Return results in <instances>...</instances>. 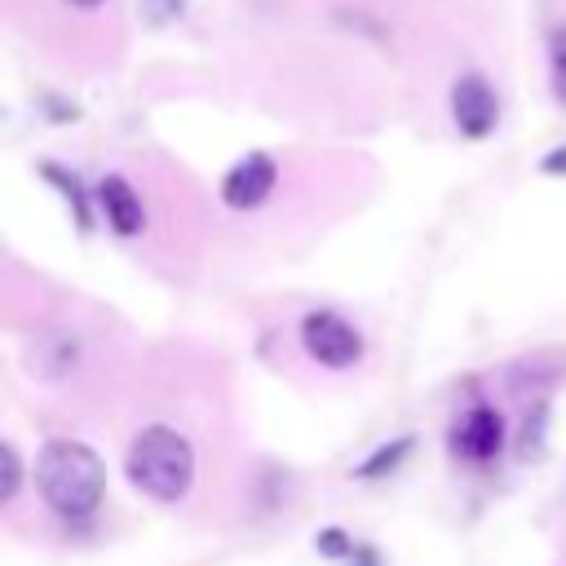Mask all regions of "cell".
<instances>
[{
	"label": "cell",
	"mask_w": 566,
	"mask_h": 566,
	"mask_svg": "<svg viewBox=\"0 0 566 566\" xmlns=\"http://www.w3.org/2000/svg\"><path fill=\"white\" fill-rule=\"evenodd\" d=\"M274 181H279V164H274L265 150H252V155H243V159L221 177V199H226V208H234V212H252V208H261V203L270 199Z\"/></svg>",
	"instance_id": "8992f818"
},
{
	"label": "cell",
	"mask_w": 566,
	"mask_h": 566,
	"mask_svg": "<svg viewBox=\"0 0 566 566\" xmlns=\"http://www.w3.org/2000/svg\"><path fill=\"white\" fill-rule=\"evenodd\" d=\"M97 208H102L106 226H111L115 234H124V239L142 234V226H146L142 195H137V190L128 186V177H119V172H106V177L97 181Z\"/></svg>",
	"instance_id": "52a82bcc"
},
{
	"label": "cell",
	"mask_w": 566,
	"mask_h": 566,
	"mask_svg": "<svg viewBox=\"0 0 566 566\" xmlns=\"http://www.w3.org/2000/svg\"><path fill=\"white\" fill-rule=\"evenodd\" d=\"M504 451V416L486 402L469 407L455 424H451V455L469 460V464H486Z\"/></svg>",
	"instance_id": "5b68a950"
},
{
	"label": "cell",
	"mask_w": 566,
	"mask_h": 566,
	"mask_svg": "<svg viewBox=\"0 0 566 566\" xmlns=\"http://www.w3.org/2000/svg\"><path fill=\"white\" fill-rule=\"evenodd\" d=\"M66 4H75V9H97L102 0H66Z\"/></svg>",
	"instance_id": "9a60e30c"
},
{
	"label": "cell",
	"mask_w": 566,
	"mask_h": 566,
	"mask_svg": "<svg viewBox=\"0 0 566 566\" xmlns=\"http://www.w3.org/2000/svg\"><path fill=\"white\" fill-rule=\"evenodd\" d=\"M40 172H44V181H53V186L62 190V199H66V208H71V217H75V226L88 234V230H93V208H88V195H84L80 177H75V172H66V168H57V164H40Z\"/></svg>",
	"instance_id": "ba28073f"
},
{
	"label": "cell",
	"mask_w": 566,
	"mask_h": 566,
	"mask_svg": "<svg viewBox=\"0 0 566 566\" xmlns=\"http://www.w3.org/2000/svg\"><path fill=\"white\" fill-rule=\"evenodd\" d=\"M301 345L318 367H354L363 358V336L336 310H310L301 318Z\"/></svg>",
	"instance_id": "3957f363"
},
{
	"label": "cell",
	"mask_w": 566,
	"mask_h": 566,
	"mask_svg": "<svg viewBox=\"0 0 566 566\" xmlns=\"http://www.w3.org/2000/svg\"><path fill=\"white\" fill-rule=\"evenodd\" d=\"M548 75H553V97L566 106V22L548 31Z\"/></svg>",
	"instance_id": "8fae6325"
},
{
	"label": "cell",
	"mask_w": 566,
	"mask_h": 566,
	"mask_svg": "<svg viewBox=\"0 0 566 566\" xmlns=\"http://www.w3.org/2000/svg\"><path fill=\"white\" fill-rule=\"evenodd\" d=\"M411 438H394V442H385V447H376L358 469H354V478H380V473H389V469H398L407 455H411Z\"/></svg>",
	"instance_id": "30bf717a"
},
{
	"label": "cell",
	"mask_w": 566,
	"mask_h": 566,
	"mask_svg": "<svg viewBox=\"0 0 566 566\" xmlns=\"http://www.w3.org/2000/svg\"><path fill=\"white\" fill-rule=\"evenodd\" d=\"M451 119H455L460 137H469V142H482V137L495 133V124H500V97H495V88H491L486 75L473 71V75H460L451 84Z\"/></svg>",
	"instance_id": "277c9868"
},
{
	"label": "cell",
	"mask_w": 566,
	"mask_h": 566,
	"mask_svg": "<svg viewBox=\"0 0 566 566\" xmlns=\"http://www.w3.org/2000/svg\"><path fill=\"white\" fill-rule=\"evenodd\" d=\"M314 548L323 553V557H336V562H358V566H380L376 562V553L371 548H363L358 539H349L340 526H327V531H318V539H314Z\"/></svg>",
	"instance_id": "9c48e42d"
},
{
	"label": "cell",
	"mask_w": 566,
	"mask_h": 566,
	"mask_svg": "<svg viewBox=\"0 0 566 566\" xmlns=\"http://www.w3.org/2000/svg\"><path fill=\"white\" fill-rule=\"evenodd\" d=\"M137 4H142V18L150 27H164V22L181 18V9H186V0H137Z\"/></svg>",
	"instance_id": "4fadbf2b"
},
{
	"label": "cell",
	"mask_w": 566,
	"mask_h": 566,
	"mask_svg": "<svg viewBox=\"0 0 566 566\" xmlns=\"http://www.w3.org/2000/svg\"><path fill=\"white\" fill-rule=\"evenodd\" d=\"M539 172H548V177H566V146H553V150L539 159Z\"/></svg>",
	"instance_id": "5bb4252c"
},
{
	"label": "cell",
	"mask_w": 566,
	"mask_h": 566,
	"mask_svg": "<svg viewBox=\"0 0 566 566\" xmlns=\"http://www.w3.org/2000/svg\"><path fill=\"white\" fill-rule=\"evenodd\" d=\"M124 473L142 495L172 504L195 486V447L186 433H177L168 424H146L128 442Z\"/></svg>",
	"instance_id": "7a4b0ae2"
},
{
	"label": "cell",
	"mask_w": 566,
	"mask_h": 566,
	"mask_svg": "<svg viewBox=\"0 0 566 566\" xmlns=\"http://www.w3.org/2000/svg\"><path fill=\"white\" fill-rule=\"evenodd\" d=\"M0 469H4L0 500H13V495H18V486H22V455H18V447H13V442H4V447H0Z\"/></svg>",
	"instance_id": "7c38bea8"
},
{
	"label": "cell",
	"mask_w": 566,
	"mask_h": 566,
	"mask_svg": "<svg viewBox=\"0 0 566 566\" xmlns=\"http://www.w3.org/2000/svg\"><path fill=\"white\" fill-rule=\"evenodd\" d=\"M349 566H358V562H349Z\"/></svg>",
	"instance_id": "2e32d148"
},
{
	"label": "cell",
	"mask_w": 566,
	"mask_h": 566,
	"mask_svg": "<svg viewBox=\"0 0 566 566\" xmlns=\"http://www.w3.org/2000/svg\"><path fill=\"white\" fill-rule=\"evenodd\" d=\"M35 491L66 522L93 517L106 495V464L80 438H49L35 455Z\"/></svg>",
	"instance_id": "6da1fadb"
}]
</instances>
